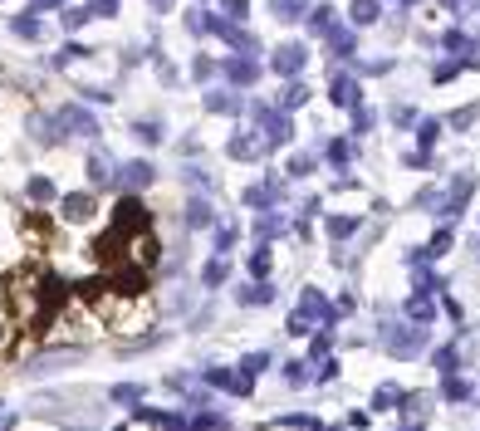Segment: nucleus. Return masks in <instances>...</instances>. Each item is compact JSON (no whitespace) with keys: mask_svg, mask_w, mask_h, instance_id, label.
I'll return each mask as SVG.
<instances>
[{"mask_svg":"<svg viewBox=\"0 0 480 431\" xmlns=\"http://www.w3.org/2000/svg\"><path fill=\"white\" fill-rule=\"evenodd\" d=\"M333 319H338V309H333L319 289H304V294H299V309H294V319H289V333H309V323H324V328H328Z\"/></svg>","mask_w":480,"mask_h":431,"instance_id":"1","label":"nucleus"},{"mask_svg":"<svg viewBox=\"0 0 480 431\" xmlns=\"http://www.w3.org/2000/svg\"><path fill=\"white\" fill-rule=\"evenodd\" d=\"M255 118H260V127H265V142H289L294 137V127H289V113H280V108H270V104H255Z\"/></svg>","mask_w":480,"mask_h":431,"instance_id":"2","label":"nucleus"},{"mask_svg":"<svg viewBox=\"0 0 480 431\" xmlns=\"http://www.w3.org/2000/svg\"><path fill=\"white\" fill-rule=\"evenodd\" d=\"M157 182V172L147 167V162H123L118 172H113V182L108 187H123V192H142V187H152Z\"/></svg>","mask_w":480,"mask_h":431,"instance_id":"3","label":"nucleus"},{"mask_svg":"<svg viewBox=\"0 0 480 431\" xmlns=\"http://www.w3.org/2000/svg\"><path fill=\"white\" fill-rule=\"evenodd\" d=\"M387 348H392L397 358H417V353H421V328H417V323H412V328H402V323L387 328Z\"/></svg>","mask_w":480,"mask_h":431,"instance_id":"4","label":"nucleus"},{"mask_svg":"<svg viewBox=\"0 0 480 431\" xmlns=\"http://www.w3.org/2000/svg\"><path fill=\"white\" fill-rule=\"evenodd\" d=\"M54 127H59V132H79V137H98V123H94L89 108H64Z\"/></svg>","mask_w":480,"mask_h":431,"instance_id":"5","label":"nucleus"},{"mask_svg":"<svg viewBox=\"0 0 480 431\" xmlns=\"http://www.w3.org/2000/svg\"><path fill=\"white\" fill-rule=\"evenodd\" d=\"M206 382H211V387H221V392H235V397H250V387H255L245 373H230V368H211V373H206Z\"/></svg>","mask_w":480,"mask_h":431,"instance_id":"6","label":"nucleus"},{"mask_svg":"<svg viewBox=\"0 0 480 431\" xmlns=\"http://www.w3.org/2000/svg\"><path fill=\"white\" fill-rule=\"evenodd\" d=\"M226 152H230V162H255V157H265V137H255V132H235Z\"/></svg>","mask_w":480,"mask_h":431,"instance_id":"7","label":"nucleus"},{"mask_svg":"<svg viewBox=\"0 0 480 431\" xmlns=\"http://www.w3.org/2000/svg\"><path fill=\"white\" fill-rule=\"evenodd\" d=\"M113 220H118V230H147L152 216H147L142 201H118V216H113Z\"/></svg>","mask_w":480,"mask_h":431,"instance_id":"8","label":"nucleus"},{"mask_svg":"<svg viewBox=\"0 0 480 431\" xmlns=\"http://www.w3.org/2000/svg\"><path fill=\"white\" fill-rule=\"evenodd\" d=\"M304 59H309V54H304V44H280V49H275V74L294 79V74L304 69Z\"/></svg>","mask_w":480,"mask_h":431,"instance_id":"9","label":"nucleus"},{"mask_svg":"<svg viewBox=\"0 0 480 431\" xmlns=\"http://www.w3.org/2000/svg\"><path fill=\"white\" fill-rule=\"evenodd\" d=\"M226 79H230L235 89H245V84H255V79H260V64H255L250 54H245V59H230V64H226Z\"/></svg>","mask_w":480,"mask_h":431,"instance_id":"10","label":"nucleus"},{"mask_svg":"<svg viewBox=\"0 0 480 431\" xmlns=\"http://www.w3.org/2000/svg\"><path fill=\"white\" fill-rule=\"evenodd\" d=\"M280 196H285L280 182H260V187H245V192H240L245 206H270V201H280Z\"/></svg>","mask_w":480,"mask_h":431,"instance_id":"11","label":"nucleus"},{"mask_svg":"<svg viewBox=\"0 0 480 431\" xmlns=\"http://www.w3.org/2000/svg\"><path fill=\"white\" fill-rule=\"evenodd\" d=\"M328 94H333V104H338V108H353V104H358V79H353V74H333Z\"/></svg>","mask_w":480,"mask_h":431,"instance_id":"12","label":"nucleus"},{"mask_svg":"<svg viewBox=\"0 0 480 431\" xmlns=\"http://www.w3.org/2000/svg\"><path fill=\"white\" fill-rule=\"evenodd\" d=\"M407 319L417 323V328H421V323H431V319H436V304L426 299V289H417V294H412V304H407Z\"/></svg>","mask_w":480,"mask_h":431,"instance_id":"13","label":"nucleus"},{"mask_svg":"<svg viewBox=\"0 0 480 431\" xmlns=\"http://www.w3.org/2000/svg\"><path fill=\"white\" fill-rule=\"evenodd\" d=\"M59 211H64V220H84V216H94V196H64Z\"/></svg>","mask_w":480,"mask_h":431,"instance_id":"14","label":"nucleus"},{"mask_svg":"<svg viewBox=\"0 0 480 431\" xmlns=\"http://www.w3.org/2000/svg\"><path fill=\"white\" fill-rule=\"evenodd\" d=\"M206 108H211V113H240V99H235V94H226V89H211V94H206Z\"/></svg>","mask_w":480,"mask_h":431,"instance_id":"15","label":"nucleus"},{"mask_svg":"<svg viewBox=\"0 0 480 431\" xmlns=\"http://www.w3.org/2000/svg\"><path fill=\"white\" fill-rule=\"evenodd\" d=\"M226 275H230V260H226V255H211V265L201 270V280H206L211 289H216V285H226Z\"/></svg>","mask_w":480,"mask_h":431,"instance_id":"16","label":"nucleus"},{"mask_svg":"<svg viewBox=\"0 0 480 431\" xmlns=\"http://www.w3.org/2000/svg\"><path fill=\"white\" fill-rule=\"evenodd\" d=\"M270 299H275V289H270L265 280H255V285L240 289V304H270Z\"/></svg>","mask_w":480,"mask_h":431,"instance_id":"17","label":"nucleus"},{"mask_svg":"<svg viewBox=\"0 0 480 431\" xmlns=\"http://www.w3.org/2000/svg\"><path fill=\"white\" fill-rule=\"evenodd\" d=\"M280 230H285V216L280 211H265L255 220V235H260V240H270V235H280Z\"/></svg>","mask_w":480,"mask_h":431,"instance_id":"18","label":"nucleus"},{"mask_svg":"<svg viewBox=\"0 0 480 431\" xmlns=\"http://www.w3.org/2000/svg\"><path fill=\"white\" fill-rule=\"evenodd\" d=\"M211 220H216V216H211L206 201H192V206H187V225H192V230H211Z\"/></svg>","mask_w":480,"mask_h":431,"instance_id":"19","label":"nucleus"},{"mask_svg":"<svg viewBox=\"0 0 480 431\" xmlns=\"http://www.w3.org/2000/svg\"><path fill=\"white\" fill-rule=\"evenodd\" d=\"M309 30H314L319 39H333V10H314V15H309Z\"/></svg>","mask_w":480,"mask_h":431,"instance_id":"20","label":"nucleus"},{"mask_svg":"<svg viewBox=\"0 0 480 431\" xmlns=\"http://www.w3.org/2000/svg\"><path fill=\"white\" fill-rule=\"evenodd\" d=\"M245 265H250V275H255V280H270V245H260Z\"/></svg>","mask_w":480,"mask_h":431,"instance_id":"21","label":"nucleus"},{"mask_svg":"<svg viewBox=\"0 0 480 431\" xmlns=\"http://www.w3.org/2000/svg\"><path fill=\"white\" fill-rule=\"evenodd\" d=\"M89 182L108 187V157H103V152H89Z\"/></svg>","mask_w":480,"mask_h":431,"instance_id":"22","label":"nucleus"},{"mask_svg":"<svg viewBox=\"0 0 480 431\" xmlns=\"http://www.w3.org/2000/svg\"><path fill=\"white\" fill-rule=\"evenodd\" d=\"M30 201H39V206L54 201V182H49V177H35V182H30Z\"/></svg>","mask_w":480,"mask_h":431,"instance_id":"23","label":"nucleus"},{"mask_svg":"<svg viewBox=\"0 0 480 431\" xmlns=\"http://www.w3.org/2000/svg\"><path fill=\"white\" fill-rule=\"evenodd\" d=\"M353 230H358L353 216H328V235H333V240H343V235H353Z\"/></svg>","mask_w":480,"mask_h":431,"instance_id":"24","label":"nucleus"},{"mask_svg":"<svg viewBox=\"0 0 480 431\" xmlns=\"http://www.w3.org/2000/svg\"><path fill=\"white\" fill-rule=\"evenodd\" d=\"M304 99H309V94H304V84H289L285 99H280V113H294V108H304Z\"/></svg>","mask_w":480,"mask_h":431,"instance_id":"25","label":"nucleus"},{"mask_svg":"<svg viewBox=\"0 0 480 431\" xmlns=\"http://www.w3.org/2000/svg\"><path fill=\"white\" fill-rule=\"evenodd\" d=\"M353 20L358 25H373L378 20V0H353Z\"/></svg>","mask_w":480,"mask_h":431,"instance_id":"26","label":"nucleus"},{"mask_svg":"<svg viewBox=\"0 0 480 431\" xmlns=\"http://www.w3.org/2000/svg\"><path fill=\"white\" fill-rule=\"evenodd\" d=\"M15 35H20V39H39V20H35V15H20V20H15Z\"/></svg>","mask_w":480,"mask_h":431,"instance_id":"27","label":"nucleus"},{"mask_svg":"<svg viewBox=\"0 0 480 431\" xmlns=\"http://www.w3.org/2000/svg\"><path fill=\"white\" fill-rule=\"evenodd\" d=\"M328 54H333V59L353 54V35H338V30H333V39H328Z\"/></svg>","mask_w":480,"mask_h":431,"instance_id":"28","label":"nucleus"},{"mask_svg":"<svg viewBox=\"0 0 480 431\" xmlns=\"http://www.w3.org/2000/svg\"><path fill=\"white\" fill-rule=\"evenodd\" d=\"M436 132H441V123H421V127H417V142H421V157L431 152V142H436Z\"/></svg>","mask_w":480,"mask_h":431,"instance_id":"29","label":"nucleus"},{"mask_svg":"<svg viewBox=\"0 0 480 431\" xmlns=\"http://www.w3.org/2000/svg\"><path fill=\"white\" fill-rule=\"evenodd\" d=\"M270 10H275L280 20H294V15L304 10V0H270Z\"/></svg>","mask_w":480,"mask_h":431,"instance_id":"30","label":"nucleus"},{"mask_svg":"<svg viewBox=\"0 0 480 431\" xmlns=\"http://www.w3.org/2000/svg\"><path fill=\"white\" fill-rule=\"evenodd\" d=\"M280 427H299V431H319V417H304V412H294V417H280Z\"/></svg>","mask_w":480,"mask_h":431,"instance_id":"31","label":"nucleus"},{"mask_svg":"<svg viewBox=\"0 0 480 431\" xmlns=\"http://www.w3.org/2000/svg\"><path fill=\"white\" fill-rule=\"evenodd\" d=\"M446 397H451V402H466V397H471V382H461V377H446Z\"/></svg>","mask_w":480,"mask_h":431,"instance_id":"32","label":"nucleus"},{"mask_svg":"<svg viewBox=\"0 0 480 431\" xmlns=\"http://www.w3.org/2000/svg\"><path fill=\"white\" fill-rule=\"evenodd\" d=\"M192 431H226V422L211 417V412H201V417H192Z\"/></svg>","mask_w":480,"mask_h":431,"instance_id":"33","label":"nucleus"},{"mask_svg":"<svg viewBox=\"0 0 480 431\" xmlns=\"http://www.w3.org/2000/svg\"><path fill=\"white\" fill-rule=\"evenodd\" d=\"M309 172H314V157H304V152L289 157V177H309Z\"/></svg>","mask_w":480,"mask_h":431,"instance_id":"34","label":"nucleus"},{"mask_svg":"<svg viewBox=\"0 0 480 431\" xmlns=\"http://www.w3.org/2000/svg\"><path fill=\"white\" fill-rule=\"evenodd\" d=\"M265 368H270V358H265V353H250V358L240 363V373H245V377H250V373H265Z\"/></svg>","mask_w":480,"mask_h":431,"instance_id":"35","label":"nucleus"},{"mask_svg":"<svg viewBox=\"0 0 480 431\" xmlns=\"http://www.w3.org/2000/svg\"><path fill=\"white\" fill-rule=\"evenodd\" d=\"M285 377L294 382V387H304V382H309V363H289V368H285Z\"/></svg>","mask_w":480,"mask_h":431,"instance_id":"36","label":"nucleus"},{"mask_svg":"<svg viewBox=\"0 0 480 431\" xmlns=\"http://www.w3.org/2000/svg\"><path fill=\"white\" fill-rule=\"evenodd\" d=\"M137 397H142V392H137V387H133V382H123V387H113V402H128V407H133V402H137Z\"/></svg>","mask_w":480,"mask_h":431,"instance_id":"37","label":"nucleus"},{"mask_svg":"<svg viewBox=\"0 0 480 431\" xmlns=\"http://www.w3.org/2000/svg\"><path fill=\"white\" fill-rule=\"evenodd\" d=\"M373 402H378V407H397V402H402V392H397V387H378V397H373Z\"/></svg>","mask_w":480,"mask_h":431,"instance_id":"38","label":"nucleus"},{"mask_svg":"<svg viewBox=\"0 0 480 431\" xmlns=\"http://www.w3.org/2000/svg\"><path fill=\"white\" fill-rule=\"evenodd\" d=\"M137 137H147V142H162V123H137Z\"/></svg>","mask_w":480,"mask_h":431,"instance_id":"39","label":"nucleus"},{"mask_svg":"<svg viewBox=\"0 0 480 431\" xmlns=\"http://www.w3.org/2000/svg\"><path fill=\"white\" fill-rule=\"evenodd\" d=\"M328 162H333V167H348V142H333V147H328Z\"/></svg>","mask_w":480,"mask_h":431,"instance_id":"40","label":"nucleus"},{"mask_svg":"<svg viewBox=\"0 0 480 431\" xmlns=\"http://www.w3.org/2000/svg\"><path fill=\"white\" fill-rule=\"evenodd\" d=\"M324 353H328V328L314 333V343H309V358H324Z\"/></svg>","mask_w":480,"mask_h":431,"instance_id":"41","label":"nucleus"},{"mask_svg":"<svg viewBox=\"0 0 480 431\" xmlns=\"http://www.w3.org/2000/svg\"><path fill=\"white\" fill-rule=\"evenodd\" d=\"M221 5H226V15H235V20L250 15V0H221Z\"/></svg>","mask_w":480,"mask_h":431,"instance_id":"42","label":"nucleus"},{"mask_svg":"<svg viewBox=\"0 0 480 431\" xmlns=\"http://www.w3.org/2000/svg\"><path fill=\"white\" fill-rule=\"evenodd\" d=\"M192 74H196V79H201V84H206V79L216 74V59H196V64H192Z\"/></svg>","mask_w":480,"mask_h":431,"instance_id":"43","label":"nucleus"},{"mask_svg":"<svg viewBox=\"0 0 480 431\" xmlns=\"http://www.w3.org/2000/svg\"><path fill=\"white\" fill-rule=\"evenodd\" d=\"M436 368H446V373H451V368H456V348H441V353H436Z\"/></svg>","mask_w":480,"mask_h":431,"instance_id":"44","label":"nucleus"},{"mask_svg":"<svg viewBox=\"0 0 480 431\" xmlns=\"http://www.w3.org/2000/svg\"><path fill=\"white\" fill-rule=\"evenodd\" d=\"M333 377H338V363L324 358V363H319V382H333Z\"/></svg>","mask_w":480,"mask_h":431,"instance_id":"45","label":"nucleus"},{"mask_svg":"<svg viewBox=\"0 0 480 431\" xmlns=\"http://www.w3.org/2000/svg\"><path fill=\"white\" fill-rule=\"evenodd\" d=\"M84 20H89V10H69V15H64V25H69V30H79Z\"/></svg>","mask_w":480,"mask_h":431,"instance_id":"46","label":"nucleus"},{"mask_svg":"<svg viewBox=\"0 0 480 431\" xmlns=\"http://www.w3.org/2000/svg\"><path fill=\"white\" fill-rule=\"evenodd\" d=\"M451 123H456V127H471V123H476V108H461V113H456Z\"/></svg>","mask_w":480,"mask_h":431,"instance_id":"47","label":"nucleus"},{"mask_svg":"<svg viewBox=\"0 0 480 431\" xmlns=\"http://www.w3.org/2000/svg\"><path fill=\"white\" fill-rule=\"evenodd\" d=\"M216 245H221V255H226V250H230V245H235V230H230V225H226V230H221V235H216Z\"/></svg>","mask_w":480,"mask_h":431,"instance_id":"48","label":"nucleus"},{"mask_svg":"<svg viewBox=\"0 0 480 431\" xmlns=\"http://www.w3.org/2000/svg\"><path fill=\"white\" fill-rule=\"evenodd\" d=\"M0 431H15V417H0Z\"/></svg>","mask_w":480,"mask_h":431,"instance_id":"49","label":"nucleus"},{"mask_svg":"<svg viewBox=\"0 0 480 431\" xmlns=\"http://www.w3.org/2000/svg\"><path fill=\"white\" fill-rule=\"evenodd\" d=\"M152 5H157V10H172V0H152Z\"/></svg>","mask_w":480,"mask_h":431,"instance_id":"50","label":"nucleus"},{"mask_svg":"<svg viewBox=\"0 0 480 431\" xmlns=\"http://www.w3.org/2000/svg\"><path fill=\"white\" fill-rule=\"evenodd\" d=\"M35 5H39V10H44V5H64V0H35Z\"/></svg>","mask_w":480,"mask_h":431,"instance_id":"51","label":"nucleus"},{"mask_svg":"<svg viewBox=\"0 0 480 431\" xmlns=\"http://www.w3.org/2000/svg\"><path fill=\"white\" fill-rule=\"evenodd\" d=\"M319 431H338V427H319Z\"/></svg>","mask_w":480,"mask_h":431,"instance_id":"52","label":"nucleus"},{"mask_svg":"<svg viewBox=\"0 0 480 431\" xmlns=\"http://www.w3.org/2000/svg\"><path fill=\"white\" fill-rule=\"evenodd\" d=\"M407 431H421V427H407Z\"/></svg>","mask_w":480,"mask_h":431,"instance_id":"53","label":"nucleus"}]
</instances>
